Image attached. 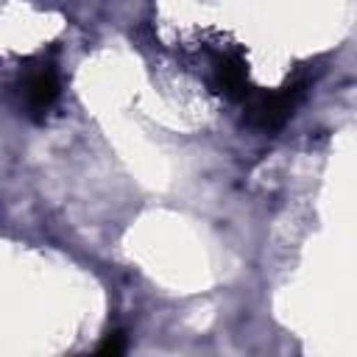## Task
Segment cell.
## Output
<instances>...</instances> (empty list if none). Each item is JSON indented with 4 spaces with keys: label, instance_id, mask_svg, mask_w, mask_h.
Instances as JSON below:
<instances>
[{
    "label": "cell",
    "instance_id": "cell-1",
    "mask_svg": "<svg viewBox=\"0 0 357 357\" xmlns=\"http://www.w3.org/2000/svg\"><path fill=\"white\" fill-rule=\"evenodd\" d=\"M56 95H59V81L53 67L42 64L25 78V106L31 112H45Z\"/></svg>",
    "mask_w": 357,
    "mask_h": 357
}]
</instances>
